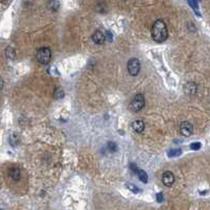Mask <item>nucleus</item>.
<instances>
[{"mask_svg": "<svg viewBox=\"0 0 210 210\" xmlns=\"http://www.w3.org/2000/svg\"><path fill=\"white\" fill-rule=\"evenodd\" d=\"M151 36L153 38V40L156 42H163L167 39L168 37V30L167 25L162 19L156 20L151 29Z\"/></svg>", "mask_w": 210, "mask_h": 210, "instance_id": "1", "label": "nucleus"}, {"mask_svg": "<svg viewBox=\"0 0 210 210\" xmlns=\"http://www.w3.org/2000/svg\"><path fill=\"white\" fill-rule=\"evenodd\" d=\"M51 57H52V52L49 48L43 47L40 48L37 51L36 53V59L40 65H49V62L51 61Z\"/></svg>", "mask_w": 210, "mask_h": 210, "instance_id": "2", "label": "nucleus"}, {"mask_svg": "<svg viewBox=\"0 0 210 210\" xmlns=\"http://www.w3.org/2000/svg\"><path fill=\"white\" fill-rule=\"evenodd\" d=\"M145 107V97L143 94H136L133 98H132L131 102L129 105V108L131 111L138 112L142 109H144Z\"/></svg>", "mask_w": 210, "mask_h": 210, "instance_id": "3", "label": "nucleus"}, {"mask_svg": "<svg viewBox=\"0 0 210 210\" xmlns=\"http://www.w3.org/2000/svg\"><path fill=\"white\" fill-rule=\"evenodd\" d=\"M127 68L130 75L136 76L140 71V62L137 58H131L127 63Z\"/></svg>", "mask_w": 210, "mask_h": 210, "instance_id": "4", "label": "nucleus"}, {"mask_svg": "<svg viewBox=\"0 0 210 210\" xmlns=\"http://www.w3.org/2000/svg\"><path fill=\"white\" fill-rule=\"evenodd\" d=\"M192 131H193V127L189 122H183L182 124H181L180 132H181V134L182 135L188 137V136H190V135L192 134Z\"/></svg>", "mask_w": 210, "mask_h": 210, "instance_id": "5", "label": "nucleus"}, {"mask_svg": "<svg viewBox=\"0 0 210 210\" xmlns=\"http://www.w3.org/2000/svg\"><path fill=\"white\" fill-rule=\"evenodd\" d=\"M162 181L165 186L171 187V186L174 184V181H175L174 175H173V173L171 172V171H166V172H164V174H163Z\"/></svg>", "mask_w": 210, "mask_h": 210, "instance_id": "6", "label": "nucleus"}, {"mask_svg": "<svg viewBox=\"0 0 210 210\" xmlns=\"http://www.w3.org/2000/svg\"><path fill=\"white\" fill-rule=\"evenodd\" d=\"M130 168L132 169V171H134V172L136 173L137 176H138V178L142 181L143 183H147L148 182V175H147V173L145 172L144 170L138 169V168L136 167V165H134V164L130 165Z\"/></svg>", "mask_w": 210, "mask_h": 210, "instance_id": "7", "label": "nucleus"}, {"mask_svg": "<svg viewBox=\"0 0 210 210\" xmlns=\"http://www.w3.org/2000/svg\"><path fill=\"white\" fill-rule=\"evenodd\" d=\"M92 40L96 44H102L105 42V40H106V37H105L104 33L101 31L96 30L93 33V35H92Z\"/></svg>", "mask_w": 210, "mask_h": 210, "instance_id": "8", "label": "nucleus"}, {"mask_svg": "<svg viewBox=\"0 0 210 210\" xmlns=\"http://www.w3.org/2000/svg\"><path fill=\"white\" fill-rule=\"evenodd\" d=\"M132 128H133V130H134L135 132H137V133H142L145 130V124L140 119H135V120H133V123H132Z\"/></svg>", "mask_w": 210, "mask_h": 210, "instance_id": "9", "label": "nucleus"}, {"mask_svg": "<svg viewBox=\"0 0 210 210\" xmlns=\"http://www.w3.org/2000/svg\"><path fill=\"white\" fill-rule=\"evenodd\" d=\"M10 176L12 177L14 181H18L20 178V170L17 167H14L10 170Z\"/></svg>", "mask_w": 210, "mask_h": 210, "instance_id": "10", "label": "nucleus"}, {"mask_svg": "<svg viewBox=\"0 0 210 210\" xmlns=\"http://www.w3.org/2000/svg\"><path fill=\"white\" fill-rule=\"evenodd\" d=\"M185 91L188 94H194L195 91H196V87H195V85L193 82H188L185 86Z\"/></svg>", "mask_w": 210, "mask_h": 210, "instance_id": "11", "label": "nucleus"}, {"mask_svg": "<svg viewBox=\"0 0 210 210\" xmlns=\"http://www.w3.org/2000/svg\"><path fill=\"white\" fill-rule=\"evenodd\" d=\"M48 8L50 9L51 11L55 12V11L58 10V8H59V2L57 1V0H51L50 2L48 3Z\"/></svg>", "mask_w": 210, "mask_h": 210, "instance_id": "12", "label": "nucleus"}, {"mask_svg": "<svg viewBox=\"0 0 210 210\" xmlns=\"http://www.w3.org/2000/svg\"><path fill=\"white\" fill-rule=\"evenodd\" d=\"M182 154V150L181 149H170L168 151V156L169 157H177Z\"/></svg>", "mask_w": 210, "mask_h": 210, "instance_id": "13", "label": "nucleus"}, {"mask_svg": "<svg viewBox=\"0 0 210 210\" xmlns=\"http://www.w3.org/2000/svg\"><path fill=\"white\" fill-rule=\"evenodd\" d=\"M65 96V92H63V90L61 88H56L55 91H54V97L55 98H62V97Z\"/></svg>", "mask_w": 210, "mask_h": 210, "instance_id": "14", "label": "nucleus"}, {"mask_svg": "<svg viewBox=\"0 0 210 210\" xmlns=\"http://www.w3.org/2000/svg\"><path fill=\"white\" fill-rule=\"evenodd\" d=\"M189 4H190V6L195 11L196 15L200 16V13H199V10H198V2H196V0H189Z\"/></svg>", "mask_w": 210, "mask_h": 210, "instance_id": "15", "label": "nucleus"}, {"mask_svg": "<svg viewBox=\"0 0 210 210\" xmlns=\"http://www.w3.org/2000/svg\"><path fill=\"white\" fill-rule=\"evenodd\" d=\"M127 187H128V189L130 190V191H132V192H134V193H138L140 190L138 189V188L136 187L135 185H132V184H130V183H128L127 184Z\"/></svg>", "mask_w": 210, "mask_h": 210, "instance_id": "16", "label": "nucleus"}, {"mask_svg": "<svg viewBox=\"0 0 210 210\" xmlns=\"http://www.w3.org/2000/svg\"><path fill=\"white\" fill-rule=\"evenodd\" d=\"M108 149H109V151H111V152H115L117 150L116 144L113 142H109L108 143Z\"/></svg>", "mask_w": 210, "mask_h": 210, "instance_id": "17", "label": "nucleus"}, {"mask_svg": "<svg viewBox=\"0 0 210 210\" xmlns=\"http://www.w3.org/2000/svg\"><path fill=\"white\" fill-rule=\"evenodd\" d=\"M201 143H192V144L190 145V148L192 150H199V149H201Z\"/></svg>", "mask_w": 210, "mask_h": 210, "instance_id": "18", "label": "nucleus"}, {"mask_svg": "<svg viewBox=\"0 0 210 210\" xmlns=\"http://www.w3.org/2000/svg\"><path fill=\"white\" fill-rule=\"evenodd\" d=\"M10 48L8 49V51H6V55H9V57L10 58H15V52H10Z\"/></svg>", "mask_w": 210, "mask_h": 210, "instance_id": "19", "label": "nucleus"}, {"mask_svg": "<svg viewBox=\"0 0 210 210\" xmlns=\"http://www.w3.org/2000/svg\"><path fill=\"white\" fill-rule=\"evenodd\" d=\"M156 199H157V202H160V203L163 202V200H164V199H163V193H158Z\"/></svg>", "mask_w": 210, "mask_h": 210, "instance_id": "20", "label": "nucleus"}, {"mask_svg": "<svg viewBox=\"0 0 210 210\" xmlns=\"http://www.w3.org/2000/svg\"><path fill=\"white\" fill-rule=\"evenodd\" d=\"M107 38H109V40L112 41V34H111V32H110V31H108V32H107Z\"/></svg>", "mask_w": 210, "mask_h": 210, "instance_id": "21", "label": "nucleus"}]
</instances>
